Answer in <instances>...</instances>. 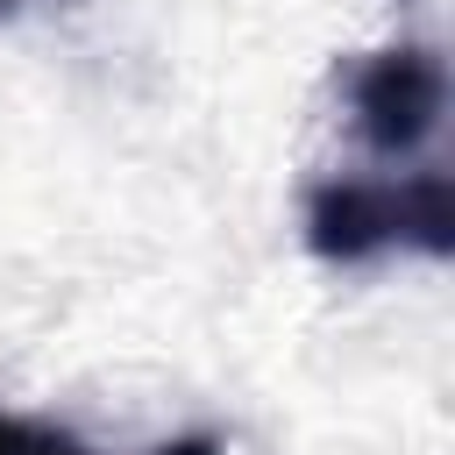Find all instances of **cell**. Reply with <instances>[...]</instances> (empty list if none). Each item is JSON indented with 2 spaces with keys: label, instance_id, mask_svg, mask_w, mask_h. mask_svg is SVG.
I'll use <instances>...</instances> for the list:
<instances>
[{
  "label": "cell",
  "instance_id": "obj_6",
  "mask_svg": "<svg viewBox=\"0 0 455 455\" xmlns=\"http://www.w3.org/2000/svg\"><path fill=\"white\" fill-rule=\"evenodd\" d=\"M7 14H21V0H0V21H7Z\"/></svg>",
  "mask_w": 455,
  "mask_h": 455
},
{
  "label": "cell",
  "instance_id": "obj_1",
  "mask_svg": "<svg viewBox=\"0 0 455 455\" xmlns=\"http://www.w3.org/2000/svg\"><path fill=\"white\" fill-rule=\"evenodd\" d=\"M448 228H455V213H448V178L441 171H419L405 185H391V178L320 185L313 206H306V242L327 263H363V256L398 249V242H419L427 256H448V242H455Z\"/></svg>",
  "mask_w": 455,
  "mask_h": 455
},
{
  "label": "cell",
  "instance_id": "obj_2",
  "mask_svg": "<svg viewBox=\"0 0 455 455\" xmlns=\"http://www.w3.org/2000/svg\"><path fill=\"white\" fill-rule=\"evenodd\" d=\"M355 128L377 156H412L434 128H441V107H448V71L434 50L419 43H391L377 50L363 71H355Z\"/></svg>",
  "mask_w": 455,
  "mask_h": 455
},
{
  "label": "cell",
  "instance_id": "obj_3",
  "mask_svg": "<svg viewBox=\"0 0 455 455\" xmlns=\"http://www.w3.org/2000/svg\"><path fill=\"white\" fill-rule=\"evenodd\" d=\"M71 434H57V427H36V419H14V412H0V455H57Z\"/></svg>",
  "mask_w": 455,
  "mask_h": 455
},
{
  "label": "cell",
  "instance_id": "obj_5",
  "mask_svg": "<svg viewBox=\"0 0 455 455\" xmlns=\"http://www.w3.org/2000/svg\"><path fill=\"white\" fill-rule=\"evenodd\" d=\"M57 455H92V448H85V441H64V448H57Z\"/></svg>",
  "mask_w": 455,
  "mask_h": 455
},
{
  "label": "cell",
  "instance_id": "obj_4",
  "mask_svg": "<svg viewBox=\"0 0 455 455\" xmlns=\"http://www.w3.org/2000/svg\"><path fill=\"white\" fill-rule=\"evenodd\" d=\"M164 455H213V441H185V448H164Z\"/></svg>",
  "mask_w": 455,
  "mask_h": 455
}]
</instances>
